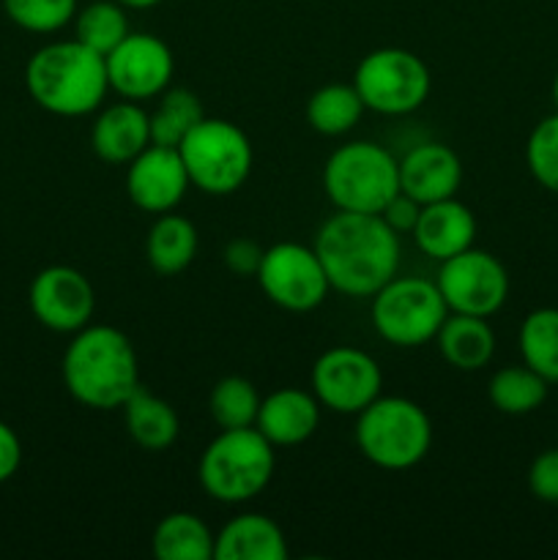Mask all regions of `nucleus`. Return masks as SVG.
<instances>
[{
  "mask_svg": "<svg viewBox=\"0 0 558 560\" xmlns=\"http://www.w3.org/2000/svg\"><path fill=\"white\" fill-rule=\"evenodd\" d=\"M364 102H361L356 85L345 82H328L317 88L306 102V120L312 129L323 137H342L359 126L364 115Z\"/></svg>",
  "mask_w": 558,
  "mask_h": 560,
  "instance_id": "nucleus-25",
  "label": "nucleus"
},
{
  "mask_svg": "<svg viewBox=\"0 0 558 560\" xmlns=\"http://www.w3.org/2000/svg\"><path fill=\"white\" fill-rule=\"evenodd\" d=\"M126 11L118 0H93L85 9H77L74 38L107 58L131 33Z\"/></svg>",
  "mask_w": 558,
  "mask_h": 560,
  "instance_id": "nucleus-29",
  "label": "nucleus"
},
{
  "mask_svg": "<svg viewBox=\"0 0 558 560\" xmlns=\"http://www.w3.org/2000/svg\"><path fill=\"white\" fill-rule=\"evenodd\" d=\"M523 364L539 372L547 383H558V310L542 306L525 315L518 331Z\"/></svg>",
  "mask_w": 558,
  "mask_h": 560,
  "instance_id": "nucleus-27",
  "label": "nucleus"
},
{
  "mask_svg": "<svg viewBox=\"0 0 558 560\" xmlns=\"http://www.w3.org/2000/svg\"><path fill=\"white\" fill-rule=\"evenodd\" d=\"M124 424L131 441L146 452H167L181 435V421L173 405L156 394L137 388L124 402Z\"/></svg>",
  "mask_w": 558,
  "mask_h": 560,
  "instance_id": "nucleus-22",
  "label": "nucleus"
},
{
  "mask_svg": "<svg viewBox=\"0 0 558 560\" xmlns=\"http://www.w3.org/2000/svg\"><path fill=\"white\" fill-rule=\"evenodd\" d=\"M63 386L91 410H118L140 388V361L131 339L115 326L88 323L60 361Z\"/></svg>",
  "mask_w": 558,
  "mask_h": 560,
  "instance_id": "nucleus-2",
  "label": "nucleus"
},
{
  "mask_svg": "<svg viewBox=\"0 0 558 560\" xmlns=\"http://www.w3.org/2000/svg\"><path fill=\"white\" fill-rule=\"evenodd\" d=\"M22 463V443L16 432L5 421H0V485L9 481L20 470Z\"/></svg>",
  "mask_w": 558,
  "mask_h": 560,
  "instance_id": "nucleus-36",
  "label": "nucleus"
},
{
  "mask_svg": "<svg viewBox=\"0 0 558 560\" xmlns=\"http://www.w3.org/2000/svg\"><path fill=\"white\" fill-rule=\"evenodd\" d=\"M263 246L252 238H233L228 246H224V266H228L230 273L241 279L257 277V268H260L263 260Z\"/></svg>",
  "mask_w": 558,
  "mask_h": 560,
  "instance_id": "nucleus-34",
  "label": "nucleus"
},
{
  "mask_svg": "<svg viewBox=\"0 0 558 560\" xmlns=\"http://www.w3.org/2000/svg\"><path fill=\"white\" fill-rule=\"evenodd\" d=\"M27 304L44 328L55 334H77L93 320L96 290L80 268L49 266L33 277Z\"/></svg>",
  "mask_w": 558,
  "mask_h": 560,
  "instance_id": "nucleus-14",
  "label": "nucleus"
},
{
  "mask_svg": "<svg viewBox=\"0 0 558 560\" xmlns=\"http://www.w3.org/2000/svg\"><path fill=\"white\" fill-rule=\"evenodd\" d=\"M410 235H414L421 255L435 262H443L474 246L476 217L457 197L427 202V206H421L419 222H416Z\"/></svg>",
  "mask_w": 558,
  "mask_h": 560,
  "instance_id": "nucleus-18",
  "label": "nucleus"
},
{
  "mask_svg": "<svg viewBox=\"0 0 558 560\" xmlns=\"http://www.w3.org/2000/svg\"><path fill=\"white\" fill-rule=\"evenodd\" d=\"M553 104H556V113H558V71H556V80H553Z\"/></svg>",
  "mask_w": 558,
  "mask_h": 560,
  "instance_id": "nucleus-38",
  "label": "nucleus"
},
{
  "mask_svg": "<svg viewBox=\"0 0 558 560\" xmlns=\"http://www.w3.org/2000/svg\"><path fill=\"white\" fill-rule=\"evenodd\" d=\"M197 255V228L181 213H159L146 238V260L159 277L186 271Z\"/></svg>",
  "mask_w": 558,
  "mask_h": 560,
  "instance_id": "nucleus-23",
  "label": "nucleus"
},
{
  "mask_svg": "<svg viewBox=\"0 0 558 560\" xmlns=\"http://www.w3.org/2000/svg\"><path fill=\"white\" fill-rule=\"evenodd\" d=\"M104 63H107L109 91L129 102L159 98L175 74L173 49L153 33H129L104 58Z\"/></svg>",
  "mask_w": 558,
  "mask_h": 560,
  "instance_id": "nucleus-13",
  "label": "nucleus"
},
{
  "mask_svg": "<svg viewBox=\"0 0 558 560\" xmlns=\"http://www.w3.org/2000/svg\"><path fill=\"white\" fill-rule=\"evenodd\" d=\"M525 164L542 189L558 195V113L534 126L525 142Z\"/></svg>",
  "mask_w": 558,
  "mask_h": 560,
  "instance_id": "nucleus-31",
  "label": "nucleus"
},
{
  "mask_svg": "<svg viewBox=\"0 0 558 560\" xmlns=\"http://www.w3.org/2000/svg\"><path fill=\"white\" fill-rule=\"evenodd\" d=\"M353 85L372 113L410 115L430 98L432 74L410 49L381 47L359 60Z\"/></svg>",
  "mask_w": 558,
  "mask_h": 560,
  "instance_id": "nucleus-9",
  "label": "nucleus"
},
{
  "mask_svg": "<svg viewBox=\"0 0 558 560\" xmlns=\"http://www.w3.org/2000/svg\"><path fill=\"white\" fill-rule=\"evenodd\" d=\"M463 184V162L443 142H421L399 159V191L419 206L457 197Z\"/></svg>",
  "mask_w": 558,
  "mask_h": 560,
  "instance_id": "nucleus-16",
  "label": "nucleus"
},
{
  "mask_svg": "<svg viewBox=\"0 0 558 560\" xmlns=\"http://www.w3.org/2000/svg\"><path fill=\"white\" fill-rule=\"evenodd\" d=\"M323 189L337 211L381 213L399 191V159L377 142H345L323 167Z\"/></svg>",
  "mask_w": 558,
  "mask_h": 560,
  "instance_id": "nucleus-6",
  "label": "nucleus"
},
{
  "mask_svg": "<svg viewBox=\"0 0 558 560\" xmlns=\"http://www.w3.org/2000/svg\"><path fill=\"white\" fill-rule=\"evenodd\" d=\"M372 328L394 348H425L435 342L449 306L435 279L394 277L372 295Z\"/></svg>",
  "mask_w": 558,
  "mask_h": 560,
  "instance_id": "nucleus-8",
  "label": "nucleus"
},
{
  "mask_svg": "<svg viewBox=\"0 0 558 560\" xmlns=\"http://www.w3.org/2000/svg\"><path fill=\"white\" fill-rule=\"evenodd\" d=\"M403 235L394 233L381 213L337 211L321 224L315 252L328 284L350 299H372L388 279L397 277Z\"/></svg>",
  "mask_w": 558,
  "mask_h": 560,
  "instance_id": "nucleus-1",
  "label": "nucleus"
},
{
  "mask_svg": "<svg viewBox=\"0 0 558 560\" xmlns=\"http://www.w3.org/2000/svg\"><path fill=\"white\" fill-rule=\"evenodd\" d=\"M189 186L191 180L178 148L153 145L151 142L146 151L137 153L126 164V195H129L131 206L153 213V217L175 211Z\"/></svg>",
  "mask_w": 558,
  "mask_h": 560,
  "instance_id": "nucleus-15",
  "label": "nucleus"
},
{
  "mask_svg": "<svg viewBox=\"0 0 558 560\" xmlns=\"http://www.w3.org/2000/svg\"><path fill=\"white\" fill-rule=\"evenodd\" d=\"M217 534L191 512H173L159 520L151 550L159 560H211Z\"/></svg>",
  "mask_w": 558,
  "mask_h": 560,
  "instance_id": "nucleus-24",
  "label": "nucleus"
},
{
  "mask_svg": "<svg viewBox=\"0 0 558 560\" xmlns=\"http://www.w3.org/2000/svg\"><path fill=\"white\" fill-rule=\"evenodd\" d=\"M284 530L266 514L246 512L224 523L213 541L217 560H288Z\"/></svg>",
  "mask_w": 558,
  "mask_h": 560,
  "instance_id": "nucleus-20",
  "label": "nucleus"
},
{
  "mask_svg": "<svg viewBox=\"0 0 558 560\" xmlns=\"http://www.w3.org/2000/svg\"><path fill=\"white\" fill-rule=\"evenodd\" d=\"M438 353L449 366L460 372L485 370L496 355V331L487 317L449 312L435 337Z\"/></svg>",
  "mask_w": 558,
  "mask_h": 560,
  "instance_id": "nucleus-21",
  "label": "nucleus"
},
{
  "mask_svg": "<svg viewBox=\"0 0 558 560\" xmlns=\"http://www.w3.org/2000/svg\"><path fill=\"white\" fill-rule=\"evenodd\" d=\"M189 180L202 195H235L249 180L255 148L241 126L224 118H202L178 145Z\"/></svg>",
  "mask_w": 558,
  "mask_h": 560,
  "instance_id": "nucleus-7",
  "label": "nucleus"
},
{
  "mask_svg": "<svg viewBox=\"0 0 558 560\" xmlns=\"http://www.w3.org/2000/svg\"><path fill=\"white\" fill-rule=\"evenodd\" d=\"M435 284L449 312L457 315L492 317L509 299V273L503 262L476 246L443 260Z\"/></svg>",
  "mask_w": 558,
  "mask_h": 560,
  "instance_id": "nucleus-12",
  "label": "nucleus"
},
{
  "mask_svg": "<svg viewBox=\"0 0 558 560\" xmlns=\"http://www.w3.org/2000/svg\"><path fill=\"white\" fill-rule=\"evenodd\" d=\"M3 11L27 33H55L77 16V0H3Z\"/></svg>",
  "mask_w": 558,
  "mask_h": 560,
  "instance_id": "nucleus-32",
  "label": "nucleus"
},
{
  "mask_svg": "<svg viewBox=\"0 0 558 560\" xmlns=\"http://www.w3.org/2000/svg\"><path fill=\"white\" fill-rule=\"evenodd\" d=\"M356 446L375 468H416L432 448V421L414 399L381 394L356 413Z\"/></svg>",
  "mask_w": 558,
  "mask_h": 560,
  "instance_id": "nucleus-5",
  "label": "nucleus"
},
{
  "mask_svg": "<svg viewBox=\"0 0 558 560\" xmlns=\"http://www.w3.org/2000/svg\"><path fill=\"white\" fill-rule=\"evenodd\" d=\"M260 402L263 397L257 394L255 383L241 375H228L211 388L208 413L219 430H241V427H255Z\"/></svg>",
  "mask_w": 558,
  "mask_h": 560,
  "instance_id": "nucleus-30",
  "label": "nucleus"
},
{
  "mask_svg": "<svg viewBox=\"0 0 558 560\" xmlns=\"http://www.w3.org/2000/svg\"><path fill=\"white\" fill-rule=\"evenodd\" d=\"M25 85L33 102L60 118H82L102 107L109 93L104 55L77 38L36 49L25 66Z\"/></svg>",
  "mask_w": 558,
  "mask_h": 560,
  "instance_id": "nucleus-3",
  "label": "nucleus"
},
{
  "mask_svg": "<svg viewBox=\"0 0 558 560\" xmlns=\"http://www.w3.org/2000/svg\"><path fill=\"white\" fill-rule=\"evenodd\" d=\"M277 468V452L257 427L222 430L200 454L197 479L211 501L246 503L260 495Z\"/></svg>",
  "mask_w": 558,
  "mask_h": 560,
  "instance_id": "nucleus-4",
  "label": "nucleus"
},
{
  "mask_svg": "<svg viewBox=\"0 0 558 560\" xmlns=\"http://www.w3.org/2000/svg\"><path fill=\"white\" fill-rule=\"evenodd\" d=\"M148 118H151L153 145L178 148L184 137L206 118V113H202L200 98L191 91H186V88H167L159 96L153 113H148Z\"/></svg>",
  "mask_w": 558,
  "mask_h": 560,
  "instance_id": "nucleus-28",
  "label": "nucleus"
},
{
  "mask_svg": "<svg viewBox=\"0 0 558 560\" xmlns=\"http://www.w3.org/2000/svg\"><path fill=\"white\" fill-rule=\"evenodd\" d=\"M151 145V118L140 102L109 104L98 107L91 129V148L102 162L129 164L137 153Z\"/></svg>",
  "mask_w": 558,
  "mask_h": 560,
  "instance_id": "nucleus-19",
  "label": "nucleus"
},
{
  "mask_svg": "<svg viewBox=\"0 0 558 560\" xmlns=\"http://www.w3.org/2000/svg\"><path fill=\"white\" fill-rule=\"evenodd\" d=\"M419 213H421L419 202H416L414 197L397 191V195L388 200V206L381 211V217H383V222L394 230V233L408 235V233H414L416 222H419Z\"/></svg>",
  "mask_w": 558,
  "mask_h": 560,
  "instance_id": "nucleus-35",
  "label": "nucleus"
},
{
  "mask_svg": "<svg viewBox=\"0 0 558 560\" xmlns=\"http://www.w3.org/2000/svg\"><path fill=\"white\" fill-rule=\"evenodd\" d=\"M550 383L534 372L531 366H503L487 383V397L498 413L507 416H528L539 410L547 399Z\"/></svg>",
  "mask_w": 558,
  "mask_h": 560,
  "instance_id": "nucleus-26",
  "label": "nucleus"
},
{
  "mask_svg": "<svg viewBox=\"0 0 558 560\" xmlns=\"http://www.w3.org/2000/svg\"><path fill=\"white\" fill-rule=\"evenodd\" d=\"M118 3L126 5V9L142 11V9H153V5H159L162 0H118Z\"/></svg>",
  "mask_w": 558,
  "mask_h": 560,
  "instance_id": "nucleus-37",
  "label": "nucleus"
},
{
  "mask_svg": "<svg viewBox=\"0 0 558 560\" xmlns=\"http://www.w3.org/2000/svg\"><path fill=\"white\" fill-rule=\"evenodd\" d=\"M310 386L323 410L356 416L372 399L381 397L383 372L367 350L342 345L317 355L310 372Z\"/></svg>",
  "mask_w": 558,
  "mask_h": 560,
  "instance_id": "nucleus-11",
  "label": "nucleus"
},
{
  "mask_svg": "<svg viewBox=\"0 0 558 560\" xmlns=\"http://www.w3.org/2000/svg\"><path fill=\"white\" fill-rule=\"evenodd\" d=\"M321 413L323 405L317 402L315 394L288 386L263 397L255 427L274 448L299 446L315 435L321 427Z\"/></svg>",
  "mask_w": 558,
  "mask_h": 560,
  "instance_id": "nucleus-17",
  "label": "nucleus"
},
{
  "mask_svg": "<svg viewBox=\"0 0 558 560\" xmlns=\"http://www.w3.org/2000/svg\"><path fill=\"white\" fill-rule=\"evenodd\" d=\"M255 279L266 299L284 312L317 310L332 290L315 246L295 244V241H279L268 246Z\"/></svg>",
  "mask_w": 558,
  "mask_h": 560,
  "instance_id": "nucleus-10",
  "label": "nucleus"
},
{
  "mask_svg": "<svg viewBox=\"0 0 558 560\" xmlns=\"http://www.w3.org/2000/svg\"><path fill=\"white\" fill-rule=\"evenodd\" d=\"M528 490L536 501L558 503V448L536 454L528 468Z\"/></svg>",
  "mask_w": 558,
  "mask_h": 560,
  "instance_id": "nucleus-33",
  "label": "nucleus"
}]
</instances>
